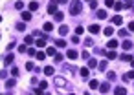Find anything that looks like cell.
I'll list each match as a JSON object with an SVG mask.
<instances>
[{
  "label": "cell",
  "mask_w": 134,
  "mask_h": 95,
  "mask_svg": "<svg viewBox=\"0 0 134 95\" xmlns=\"http://www.w3.org/2000/svg\"><path fill=\"white\" fill-rule=\"evenodd\" d=\"M81 9H83V6H81L79 0H73V2L70 4V13H72V15H77V13H81Z\"/></svg>",
  "instance_id": "1"
},
{
  "label": "cell",
  "mask_w": 134,
  "mask_h": 95,
  "mask_svg": "<svg viewBox=\"0 0 134 95\" xmlns=\"http://www.w3.org/2000/svg\"><path fill=\"white\" fill-rule=\"evenodd\" d=\"M66 57H68V59H72V60H75V59H77L79 55H77V51H75V49H68Z\"/></svg>",
  "instance_id": "2"
},
{
  "label": "cell",
  "mask_w": 134,
  "mask_h": 95,
  "mask_svg": "<svg viewBox=\"0 0 134 95\" xmlns=\"http://www.w3.org/2000/svg\"><path fill=\"white\" fill-rule=\"evenodd\" d=\"M99 90H101V93H107L108 90H110V84H108V82H103V84H99Z\"/></svg>",
  "instance_id": "3"
},
{
  "label": "cell",
  "mask_w": 134,
  "mask_h": 95,
  "mask_svg": "<svg viewBox=\"0 0 134 95\" xmlns=\"http://www.w3.org/2000/svg\"><path fill=\"white\" fill-rule=\"evenodd\" d=\"M114 93H116V95H127V90L123 86H118L116 90H114Z\"/></svg>",
  "instance_id": "4"
},
{
  "label": "cell",
  "mask_w": 134,
  "mask_h": 95,
  "mask_svg": "<svg viewBox=\"0 0 134 95\" xmlns=\"http://www.w3.org/2000/svg\"><path fill=\"white\" fill-rule=\"evenodd\" d=\"M112 24H116V26H121V24H123V18L119 17V15H116V17L112 18Z\"/></svg>",
  "instance_id": "5"
},
{
  "label": "cell",
  "mask_w": 134,
  "mask_h": 95,
  "mask_svg": "<svg viewBox=\"0 0 134 95\" xmlns=\"http://www.w3.org/2000/svg\"><path fill=\"white\" fill-rule=\"evenodd\" d=\"M20 17H22V20H24V22H30L31 20V13H28V11H24Z\"/></svg>",
  "instance_id": "6"
},
{
  "label": "cell",
  "mask_w": 134,
  "mask_h": 95,
  "mask_svg": "<svg viewBox=\"0 0 134 95\" xmlns=\"http://www.w3.org/2000/svg\"><path fill=\"white\" fill-rule=\"evenodd\" d=\"M132 79H134V71H127L123 75V80H132Z\"/></svg>",
  "instance_id": "7"
},
{
  "label": "cell",
  "mask_w": 134,
  "mask_h": 95,
  "mask_svg": "<svg viewBox=\"0 0 134 95\" xmlns=\"http://www.w3.org/2000/svg\"><path fill=\"white\" fill-rule=\"evenodd\" d=\"M48 13L55 15V13H57V4H50V7H48Z\"/></svg>",
  "instance_id": "8"
},
{
  "label": "cell",
  "mask_w": 134,
  "mask_h": 95,
  "mask_svg": "<svg viewBox=\"0 0 134 95\" xmlns=\"http://www.w3.org/2000/svg\"><path fill=\"white\" fill-rule=\"evenodd\" d=\"M63 18H64V13H63V11H57V13H55V20H57V22H63Z\"/></svg>",
  "instance_id": "9"
},
{
  "label": "cell",
  "mask_w": 134,
  "mask_h": 95,
  "mask_svg": "<svg viewBox=\"0 0 134 95\" xmlns=\"http://www.w3.org/2000/svg\"><path fill=\"white\" fill-rule=\"evenodd\" d=\"M123 49H125V51L132 49V42H131V40H125V42H123Z\"/></svg>",
  "instance_id": "10"
},
{
  "label": "cell",
  "mask_w": 134,
  "mask_h": 95,
  "mask_svg": "<svg viewBox=\"0 0 134 95\" xmlns=\"http://www.w3.org/2000/svg\"><path fill=\"white\" fill-rule=\"evenodd\" d=\"M107 66H108V62H107V60H101V62L98 64V68H99L101 71H105V70H107Z\"/></svg>",
  "instance_id": "11"
},
{
  "label": "cell",
  "mask_w": 134,
  "mask_h": 95,
  "mask_svg": "<svg viewBox=\"0 0 134 95\" xmlns=\"http://www.w3.org/2000/svg\"><path fill=\"white\" fill-rule=\"evenodd\" d=\"M55 84H57V86H64V84H66V80L61 79V77H55Z\"/></svg>",
  "instance_id": "12"
},
{
  "label": "cell",
  "mask_w": 134,
  "mask_h": 95,
  "mask_svg": "<svg viewBox=\"0 0 134 95\" xmlns=\"http://www.w3.org/2000/svg\"><path fill=\"white\" fill-rule=\"evenodd\" d=\"M99 29H101V27L98 26V24H92V26H90V33H99Z\"/></svg>",
  "instance_id": "13"
},
{
  "label": "cell",
  "mask_w": 134,
  "mask_h": 95,
  "mask_svg": "<svg viewBox=\"0 0 134 95\" xmlns=\"http://www.w3.org/2000/svg\"><path fill=\"white\" fill-rule=\"evenodd\" d=\"M88 68H98V60L96 59H88Z\"/></svg>",
  "instance_id": "14"
},
{
  "label": "cell",
  "mask_w": 134,
  "mask_h": 95,
  "mask_svg": "<svg viewBox=\"0 0 134 95\" xmlns=\"http://www.w3.org/2000/svg\"><path fill=\"white\" fill-rule=\"evenodd\" d=\"M53 29V24L52 22H44V31H52Z\"/></svg>",
  "instance_id": "15"
},
{
  "label": "cell",
  "mask_w": 134,
  "mask_h": 95,
  "mask_svg": "<svg viewBox=\"0 0 134 95\" xmlns=\"http://www.w3.org/2000/svg\"><path fill=\"white\" fill-rule=\"evenodd\" d=\"M15 84H17V79H9L7 82H6V86H7V88H13Z\"/></svg>",
  "instance_id": "16"
},
{
  "label": "cell",
  "mask_w": 134,
  "mask_h": 95,
  "mask_svg": "<svg viewBox=\"0 0 134 95\" xmlns=\"http://www.w3.org/2000/svg\"><path fill=\"white\" fill-rule=\"evenodd\" d=\"M105 37H112V33H114V29H112V27H105Z\"/></svg>",
  "instance_id": "17"
},
{
  "label": "cell",
  "mask_w": 134,
  "mask_h": 95,
  "mask_svg": "<svg viewBox=\"0 0 134 95\" xmlns=\"http://www.w3.org/2000/svg\"><path fill=\"white\" fill-rule=\"evenodd\" d=\"M53 71H55V70L52 68V66H46V68H44V73H46V75H53Z\"/></svg>",
  "instance_id": "18"
},
{
  "label": "cell",
  "mask_w": 134,
  "mask_h": 95,
  "mask_svg": "<svg viewBox=\"0 0 134 95\" xmlns=\"http://www.w3.org/2000/svg\"><path fill=\"white\" fill-rule=\"evenodd\" d=\"M39 9V2H31L30 4V11H37Z\"/></svg>",
  "instance_id": "19"
},
{
  "label": "cell",
  "mask_w": 134,
  "mask_h": 95,
  "mask_svg": "<svg viewBox=\"0 0 134 95\" xmlns=\"http://www.w3.org/2000/svg\"><path fill=\"white\" fill-rule=\"evenodd\" d=\"M107 48H110V49H114V48H118V40H110L108 44H107Z\"/></svg>",
  "instance_id": "20"
},
{
  "label": "cell",
  "mask_w": 134,
  "mask_h": 95,
  "mask_svg": "<svg viewBox=\"0 0 134 95\" xmlns=\"http://www.w3.org/2000/svg\"><path fill=\"white\" fill-rule=\"evenodd\" d=\"M37 46H39V48H44V46H46V39H44V37L37 40Z\"/></svg>",
  "instance_id": "21"
},
{
  "label": "cell",
  "mask_w": 134,
  "mask_h": 95,
  "mask_svg": "<svg viewBox=\"0 0 134 95\" xmlns=\"http://www.w3.org/2000/svg\"><path fill=\"white\" fill-rule=\"evenodd\" d=\"M63 59H64L63 53H55V62H59V64H61V62H63Z\"/></svg>",
  "instance_id": "22"
},
{
  "label": "cell",
  "mask_w": 134,
  "mask_h": 95,
  "mask_svg": "<svg viewBox=\"0 0 134 95\" xmlns=\"http://www.w3.org/2000/svg\"><path fill=\"white\" fill-rule=\"evenodd\" d=\"M125 7V4H121V2H118V4H114V9L116 11H121V9Z\"/></svg>",
  "instance_id": "23"
},
{
  "label": "cell",
  "mask_w": 134,
  "mask_h": 95,
  "mask_svg": "<svg viewBox=\"0 0 134 95\" xmlns=\"http://www.w3.org/2000/svg\"><path fill=\"white\" fill-rule=\"evenodd\" d=\"M105 55H107V59H108V60L116 59V51H108V53H105Z\"/></svg>",
  "instance_id": "24"
},
{
  "label": "cell",
  "mask_w": 134,
  "mask_h": 95,
  "mask_svg": "<svg viewBox=\"0 0 134 95\" xmlns=\"http://www.w3.org/2000/svg\"><path fill=\"white\" fill-rule=\"evenodd\" d=\"M98 17H99V18H107V11H105V9H99V11H98Z\"/></svg>",
  "instance_id": "25"
},
{
  "label": "cell",
  "mask_w": 134,
  "mask_h": 95,
  "mask_svg": "<svg viewBox=\"0 0 134 95\" xmlns=\"http://www.w3.org/2000/svg\"><path fill=\"white\" fill-rule=\"evenodd\" d=\"M59 33H61V35H66L68 33V26H61L59 27Z\"/></svg>",
  "instance_id": "26"
},
{
  "label": "cell",
  "mask_w": 134,
  "mask_h": 95,
  "mask_svg": "<svg viewBox=\"0 0 134 95\" xmlns=\"http://www.w3.org/2000/svg\"><path fill=\"white\" fill-rule=\"evenodd\" d=\"M55 53H57V51H55V48H48V49H46V55H53V57H55Z\"/></svg>",
  "instance_id": "27"
},
{
  "label": "cell",
  "mask_w": 134,
  "mask_h": 95,
  "mask_svg": "<svg viewBox=\"0 0 134 95\" xmlns=\"http://www.w3.org/2000/svg\"><path fill=\"white\" fill-rule=\"evenodd\" d=\"M24 42H26V44H33V37H31V35H26Z\"/></svg>",
  "instance_id": "28"
},
{
  "label": "cell",
  "mask_w": 134,
  "mask_h": 95,
  "mask_svg": "<svg viewBox=\"0 0 134 95\" xmlns=\"http://www.w3.org/2000/svg\"><path fill=\"white\" fill-rule=\"evenodd\" d=\"M90 88H94V90H96V88H99V82H98L96 79H94V80H90Z\"/></svg>",
  "instance_id": "29"
},
{
  "label": "cell",
  "mask_w": 134,
  "mask_h": 95,
  "mask_svg": "<svg viewBox=\"0 0 134 95\" xmlns=\"http://www.w3.org/2000/svg\"><path fill=\"white\" fill-rule=\"evenodd\" d=\"M55 44H57V48H64V46H66V42H64L63 39H59L57 42H55Z\"/></svg>",
  "instance_id": "30"
},
{
  "label": "cell",
  "mask_w": 134,
  "mask_h": 95,
  "mask_svg": "<svg viewBox=\"0 0 134 95\" xmlns=\"http://www.w3.org/2000/svg\"><path fill=\"white\" fill-rule=\"evenodd\" d=\"M79 73L83 75V77H88V73H90V71H88V68H83V70L79 71Z\"/></svg>",
  "instance_id": "31"
},
{
  "label": "cell",
  "mask_w": 134,
  "mask_h": 95,
  "mask_svg": "<svg viewBox=\"0 0 134 95\" xmlns=\"http://www.w3.org/2000/svg\"><path fill=\"white\" fill-rule=\"evenodd\" d=\"M24 27H26L24 22H17V29H18V31H24Z\"/></svg>",
  "instance_id": "32"
},
{
  "label": "cell",
  "mask_w": 134,
  "mask_h": 95,
  "mask_svg": "<svg viewBox=\"0 0 134 95\" xmlns=\"http://www.w3.org/2000/svg\"><path fill=\"white\" fill-rule=\"evenodd\" d=\"M107 77H108V80H114V79H116V73H114V71H108Z\"/></svg>",
  "instance_id": "33"
},
{
  "label": "cell",
  "mask_w": 134,
  "mask_h": 95,
  "mask_svg": "<svg viewBox=\"0 0 134 95\" xmlns=\"http://www.w3.org/2000/svg\"><path fill=\"white\" fill-rule=\"evenodd\" d=\"M15 7H17V9H22V7H24V2H22V0H18V2H15Z\"/></svg>",
  "instance_id": "34"
},
{
  "label": "cell",
  "mask_w": 134,
  "mask_h": 95,
  "mask_svg": "<svg viewBox=\"0 0 134 95\" xmlns=\"http://www.w3.org/2000/svg\"><path fill=\"white\" fill-rule=\"evenodd\" d=\"M119 60H132V57L125 53V55H121V57H119Z\"/></svg>",
  "instance_id": "35"
},
{
  "label": "cell",
  "mask_w": 134,
  "mask_h": 95,
  "mask_svg": "<svg viewBox=\"0 0 134 95\" xmlns=\"http://www.w3.org/2000/svg\"><path fill=\"white\" fill-rule=\"evenodd\" d=\"M35 57H37L39 60H44V59H46V53H42V51H40V53H37Z\"/></svg>",
  "instance_id": "36"
},
{
  "label": "cell",
  "mask_w": 134,
  "mask_h": 95,
  "mask_svg": "<svg viewBox=\"0 0 134 95\" xmlns=\"http://www.w3.org/2000/svg\"><path fill=\"white\" fill-rule=\"evenodd\" d=\"M4 60H6V64H11L13 62V55H6V59H4Z\"/></svg>",
  "instance_id": "37"
},
{
  "label": "cell",
  "mask_w": 134,
  "mask_h": 95,
  "mask_svg": "<svg viewBox=\"0 0 134 95\" xmlns=\"http://www.w3.org/2000/svg\"><path fill=\"white\" fill-rule=\"evenodd\" d=\"M105 6L107 7H114V0H105Z\"/></svg>",
  "instance_id": "38"
},
{
  "label": "cell",
  "mask_w": 134,
  "mask_h": 95,
  "mask_svg": "<svg viewBox=\"0 0 134 95\" xmlns=\"http://www.w3.org/2000/svg\"><path fill=\"white\" fill-rule=\"evenodd\" d=\"M81 57H83L85 60H88V59H90V53H88V51H83V55H81Z\"/></svg>",
  "instance_id": "39"
},
{
  "label": "cell",
  "mask_w": 134,
  "mask_h": 95,
  "mask_svg": "<svg viewBox=\"0 0 134 95\" xmlns=\"http://www.w3.org/2000/svg\"><path fill=\"white\" fill-rule=\"evenodd\" d=\"M26 70H30V71H31V70H35V66H33V62H28V64H26Z\"/></svg>",
  "instance_id": "40"
},
{
  "label": "cell",
  "mask_w": 134,
  "mask_h": 95,
  "mask_svg": "<svg viewBox=\"0 0 134 95\" xmlns=\"http://www.w3.org/2000/svg\"><path fill=\"white\" fill-rule=\"evenodd\" d=\"M119 35L121 37H129V31L127 29H119Z\"/></svg>",
  "instance_id": "41"
},
{
  "label": "cell",
  "mask_w": 134,
  "mask_h": 95,
  "mask_svg": "<svg viewBox=\"0 0 134 95\" xmlns=\"http://www.w3.org/2000/svg\"><path fill=\"white\" fill-rule=\"evenodd\" d=\"M18 73H20L18 68H13V70H11V75H15V77H18Z\"/></svg>",
  "instance_id": "42"
},
{
  "label": "cell",
  "mask_w": 134,
  "mask_h": 95,
  "mask_svg": "<svg viewBox=\"0 0 134 95\" xmlns=\"http://www.w3.org/2000/svg\"><path fill=\"white\" fill-rule=\"evenodd\" d=\"M72 42H73V44H77V42H79V35H73L72 37Z\"/></svg>",
  "instance_id": "43"
},
{
  "label": "cell",
  "mask_w": 134,
  "mask_h": 95,
  "mask_svg": "<svg viewBox=\"0 0 134 95\" xmlns=\"http://www.w3.org/2000/svg\"><path fill=\"white\" fill-rule=\"evenodd\" d=\"M96 7H98V2H96V0H92V2H90V9H96Z\"/></svg>",
  "instance_id": "44"
},
{
  "label": "cell",
  "mask_w": 134,
  "mask_h": 95,
  "mask_svg": "<svg viewBox=\"0 0 134 95\" xmlns=\"http://www.w3.org/2000/svg\"><path fill=\"white\" fill-rule=\"evenodd\" d=\"M48 88V82H46V80H42V82H40V90H46Z\"/></svg>",
  "instance_id": "45"
},
{
  "label": "cell",
  "mask_w": 134,
  "mask_h": 95,
  "mask_svg": "<svg viewBox=\"0 0 134 95\" xmlns=\"http://www.w3.org/2000/svg\"><path fill=\"white\" fill-rule=\"evenodd\" d=\"M83 31H85V29H83V27H81V26H79V27H75V35H81V33H83Z\"/></svg>",
  "instance_id": "46"
},
{
  "label": "cell",
  "mask_w": 134,
  "mask_h": 95,
  "mask_svg": "<svg viewBox=\"0 0 134 95\" xmlns=\"http://www.w3.org/2000/svg\"><path fill=\"white\" fill-rule=\"evenodd\" d=\"M28 53H30V55H31V57H33V55H37V51H35V49H33V48H30V49H28Z\"/></svg>",
  "instance_id": "47"
},
{
  "label": "cell",
  "mask_w": 134,
  "mask_h": 95,
  "mask_svg": "<svg viewBox=\"0 0 134 95\" xmlns=\"http://www.w3.org/2000/svg\"><path fill=\"white\" fill-rule=\"evenodd\" d=\"M52 4H66V0H52Z\"/></svg>",
  "instance_id": "48"
},
{
  "label": "cell",
  "mask_w": 134,
  "mask_h": 95,
  "mask_svg": "<svg viewBox=\"0 0 134 95\" xmlns=\"http://www.w3.org/2000/svg\"><path fill=\"white\" fill-rule=\"evenodd\" d=\"M92 44H94V42H92V39H86V40H85V46H92Z\"/></svg>",
  "instance_id": "49"
},
{
  "label": "cell",
  "mask_w": 134,
  "mask_h": 95,
  "mask_svg": "<svg viewBox=\"0 0 134 95\" xmlns=\"http://www.w3.org/2000/svg\"><path fill=\"white\" fill-rule=\"evenodd\" d=\"M129 29H131V31H134V22H131V24H129Z\"/></svg>",
  "instance_id": "50"
},
{
  "label": "cell",
  "mask_w": 134,
  "mask_h": 95,
  "mask_svg": "<svg viewBox=\"0 0 134 95\" xmlns=\"http://www.w3.org/2000/svg\"><path fill=\"white\" fill-rule=\"evenodd\" d=\"M125 2H129V4H131V2H132V0H125Z\"/></svg>",
  "instance_id": "51"
},
{
  "label": "cell",
  "mask_w": 134,
  "mask_h": 95,
  "mask_svg": "<svg viewBox=\"0 0 134 95\" xmlns=\"http://www.w3.org/2000/svg\"><path fill=\"white\" fill-rule=\"evenodd\" d=\"M0 22H2V17H0Z\"/></svg>",
  "instance_id": "52"
}]
</instances>
